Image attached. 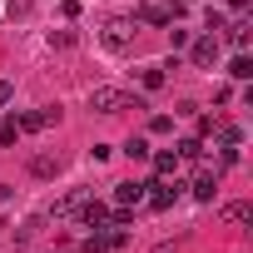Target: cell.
<instances>
[{
  "instance_id": "1",
  "label": "cell",
  "mask_w": 253,
  "mask_h": 253,
  "mask_svg": "<svg viewBox=\"0 0 253 253\" xmlns=\"http://www.w3.org/2000/svg\"><path fill=\"white\" fill-rule=\"evenodd\" d=\"M89 109L94 114H119V109H144V99L129 94V89H114V84H94L89 89Z\"/></svg>"
},
{
  "instance_id": "2",
  "label": "cell",
  "mask_w": 253,
  "mask_h": 253,
  "mask_svg": "<svg viewBox=\"0 0 253 253\" xmlns=\"http://www.w3.org/2000/svg\"><path fill=\"white\" fill-rule=\"evenodd\" d=\"M134 35H139V20H129V15H109V20L99 25V40H104L109 50H129Z\"/></svg>"
},
{
  "instance_id": "3",
  "label": "cell",
  "mask_w": 253,
  "mask_h": 253,
  "mask_svg": "<svg viewBox=\"0 0 253 253\" xmlns=\"http://www.w3.org/2000/svg\"><path fill=\"white\" fill-rule=\"evenodd\" d=\"M174 199H179V184H169V179L144 184V204H149V209H174Z\"/></svg>"
},
{
  "instance_id": "4",
  "label": "cell",
  "mask_w": 253,
  "mask_h": 253,
  "mask_svg": "<svg viewBox=\"0 0 253 253\" xmlns=\"http://www.w3.org/2000/svg\"><path fill=\"white\" fill-rule=\"evenodd\" d=\"M189 55H194V65H199V70H209V65H218V35H199Z\"/></svg>"
},
{
  "instance_id": "5",
  "label": "cell",
  "mask_w": 253,
  "mask_h": 253,
  "mask_svg": "<svg viewBox=\"0 0 253 253\" xmlns=\"http://www.w3.org/2000/svg\"><path fill=\"white\" fill-rule=\"evenodd\" d=\"M213 194H218V169H204V174L194 179V199H199V204H213Z\"/></svg>"
},
{
  "instance_id": "6",
  "label": "cell",
  "mask_w": 253,
  "mask_h": 253,
  "mask_svg": "<svg viewBox=\"0 0 253 253\" xmlns=\"http://www.w3.org/2000/svg\"><path fill=\"white\" fill-rule=\"evenodd\" d=\"M84 199H89V189H70V194H65L50 213H55V218H70V213H80V209H84Z\"/></svg>"
},
{
  "instance_id": "7",
  "label": "cell",
  "mask_w": 253,
  "mask_h": 253,
  "mask_svg": "<svg viewBox=\"0 0 253 253\" xmlns=\"http://www.w3.org/2000/svg\"><path fill=\"white\" fill-rule=\"evenodd\" d=\"M55 119H60V104H45V109H35V114L20 119V129H50Z\"/></svg>"
},
{
  "instance_id": "8",
  "label": "cell",
  "mask_w": 253,
  "mask_h": 253,
  "mask_svg": "<svg viewBox=\"0 0 253 253\" xmlns=\"http://www.w3.org/2000/svg\"><path fill=\"white\" fill-rule=\"evenodd\" d=\"M114 204H119V209L144 204V184H134V179H129V184H114Z\"/></svg>"
},
{
  "instance_id": "9",
  "label": "cell",
  "mask_w": 253,
  "mask_h": 253,
  "mask_svg": "<svg viewBox=\"0 0 253 253\" xmlns=\"http://www.w3.org/2000/svg\"><path fill=\"white\" fill-rule=\"evenodd\" d=\"M30 174H35V179H55V174H60V154H50V149L35 154V159H30Z\"/></svg>"
},
{
  "instance_id": "10",
  "label": "cell",
  "mask_w": 253,
  "mask_h": 253,
  "mask_svg": "<svg viewBox=\"0 0 253 253\" xmlns=\"http://www.w3.org/2000/svg\"><path fill=\"white\" fill-rule=\"evenodd\" d=\"M248 218H253V204H248V199H238V204H223V223H228V228H243Z\"/></svg>"
},
{
  "instance_id": "11",
  "label": "cell",
  "mask_w": 253,
  "mask_h": 253,
  "mask_svg": "<svg viewBox=\"0 0 253 253\" xmlns=\"http://www.w3.org/2000/svg\"><path fill=\"white\" fill-rule=\"evenodd\" d=\"M134 20H144V25H164V30L174 25V15H169L164 5H139V10H134Z\"/></svg>"
},
{
  "instance_id": "12",
  "label": "cell",
  "mask_w": 253,
  "mask_h": 253,
  "mask_svg": "<svg viewBox=\"0 0 253 253\" xmlns=\"http://www.w3.org/2000/svg\"><path fill=\"white\" fill-rule=\"evenodd\" d=\"M80 218H84V228H104V223H109V209H104V204H94V199H84Z\"/></svg>"
},
{
  "instance_id": "13",
  "label": "cell",
  "mask_w": 253,
  "mask_h": 253,
  "mask_svg": "<svg viewBox=\"0 0 253 253\" xmlns=\"http://www.w3.org/2000/svg\"><path fill=\"white\" fill-rule=\"evenodd\" d=\"M248 30H253V25H248V15H243V20H233V25H223V40H228L233 50H243V45H248Z\"/></svg>"
},
{
  "instance_id": "14",
  "label": "cell",
  "mask_w": 253,
  "mask_h": 253,
  "mask_svg": "<svg viewBox=\"0 0 253 253\" xmlns=\"http://www.w3.org/2000/svg\"><path fill=\"white\" fill-rule=\"evenodd\" d=\"M154 174H159V179H174V174H179V154H174V149L154 154Z\"/></svg>"
},
{
  "instance_id": "15",
  "label": "cell",
  "mask_w": 253,
  "mask_h": 253,
  "mask_svg": "<svg viewBox=\"0 0 253 253\" xmlns=\"http://www.w3.org/2000/svg\"><path fill=\"white\" fill-rule=\"evenodd\" d=\"M228 75H233V80H253V60H248V55H233Z\"/></svg>"
},
{
  "instance_id": "16",
  "label": "cell",
  "mask_w": 253,
  "mask_h": 253,
  "mask_svg": "<svg viewBox=\"0 0 253 253\" xmlns=\"http://www.w3.org/2000/svg\"><path fill=\"white\" fill-rule=\"evenodd\" d=\"M174 154H179V159H204V139H184Z\"/></svg>"
},
{
  "instance_id": "17",
  "label": "cell",
  "mask_w": 253,
  "mask_h": 253,
  "mask_svg": "<svg viewBox=\"0 0 253 253\" xmlns=\"http://www.w3.org/2000/svg\"><path fill=\"white\" fill-rule=\"evenodd\" d=\"M25 129H20V119H5V124H0V144H15Z\"/></svg>"
},
{
  "instance_id": "18",
  "label": "cell",
  "mask_w": 253,
  "mask_h": 253,
  "mask_svg": "<svg viewBox=\"0 0 253 253\" xmlns=\"http://www.w3.org/2000/svg\"><path fill=\"white\" fill-rule=\"evenodd\" d=\"M50 45H55V50H70V45H75V30H50Z\"/></svg>"
},
{
  "instance_id": "19",
  "label": "cell",
  "mask_w": 253,
  "mask_h": 253,
  "mask_svg": "<svg viewBox=\"0 0 253 253\" xmlns=\"http://www.w3.org/2000/svg\"><path fill=\"white\" fill-rule=\"evenodd\" d=\"M139 80H144V89H159V84H164V70H159V65H149Z\"/></svg>"
},
{
  "instance_id": "20",
  "label": "cell",
  "mask_w": 253,
  "mask_h": 253,
  "mask_svg": "<svg viewBox=\"0 0 253 253\" xmlns=\"http://www.w3.org/2000/svg\"><path fill=\"white\" fill-rule=\"evenodd\" d=\"M169 129H174L169 114H154V119H149V134H169Z\"/></svg>"
},
{
  "instance_id": "21",
  "label": "cell",
  "mask_w": 253,
  "mask_h": 253,
  "mask_svg": "<svg viewBox=\"0 0 253 253\" xmlns=\"http://www.w3.org/2000/svg\"><path fill=\"white\" fill-rule=\"evenodd\" d=\"M124 154H129V159H149V144H144V139H129V144H124Z\"/></svg>"
},
{
  "instance_id": "22",
  "label": "cell",
  "mask_w": 253,
  "mask_h": 253,
  "mask_svg": "<svg viewBox=\"0 0 253 253\" xmlns=\"http://www.w3.org/2000/svg\"><path fill=\"white\" fill-rule=\"evenodd\" d=\"M169 45L179 50V45H189V30H179V25H169Z\"/></svg>"
},
{
  "instance_id": "23",
  "label": "cell",
  "mask_w": 253,
  "mask_h": 253,
  "mask_svg": "<svg viewBox=\"0 0 253 253\" xmlns=\"http://www.w3.org/2000/svg\"><path fill=\"white\" fill-rule=\"evenodd\" d=\"M10 99H15V84H10V80H0V104H10Z\"/></svg>"
},
{
  "instance_id": "24",
  "label": "cell",
  "mask_w": 253,
  "mask_h": 253,
  "mask_svg": "<svg viewBox=\"0 0 253 253\" xmlns=\"http://www.w3.org/2000/svg\"><path fill=\"white\" fill-rule=\"evenodd\" d=\"M228 5H233V10H238V15H243V10H248V0H228Z\"/></svg>"
}]
</instances>
